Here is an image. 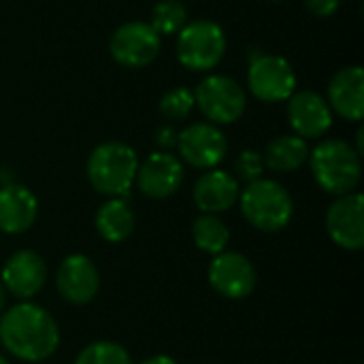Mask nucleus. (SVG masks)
Returning a JSON list of instances; mask_svg holds the SVG:
<instances>
[{
	"label": "nucleus",
	"mask_w": 364,
	"mask_h": 364,
	"mask_svg": "<svg viewBox=\"0 0 364 364\" xmlns=\"http://www.w3.org/2000/svg\"><path fill=\"white\" fill-rule=\"evenodd\" d=\"M154 141L162 147V149H173L177 145V130L173 126H160L154 134Z\"/></svg>",
	"instance_id": "obj_27"
},
{
	"label": "nucleus",
	"mask_w": 364,
	"mask_h": 364,
	"mask_svg": "<svg viewBox=\"0 0 364 364\" xmlns=\"http://www.w3.org/2000/svg\"><path fill=\"white\" fill-rule=\"evenodd\" d=\"M139 168L136 151L122 141L100 143L87 158V181L98 194L109 198H122L134 186Z\"/></svg>",
	"instance_id": "obj_3"
},
{
	"label": "nucleus",
	"mask_w": 364,
	"mask_h": 364,
	"mask_svg": "<svg viewBox=\"0 0 364 364\" xmlns=\"http://www.w3.org/2000/svg\"><path fill=\"white\" fill-rule=\"evenodd\" d=\"M207 277L211 288L228 301L247 299L258 284V273L252 260L241 252H228V250L213 258Z\"/></svg>",
	"instance_id": "obj_10"
},
{
	"label": "nucleus",
	"mask_w": 364,
	"mask_h": 364,
	"mask_svg": "<svg viewBox=\"0 0 364 364\" xmlns=\"http://www.w3.org/2000/svg\"><path fill=\"white\" fill-rule=\"evenodd\" d=\"M328 107L348 122L364 117V73L360 66H348L335 73L328 85Z\"/></svg>",
	"instance_id": "obj_17"
},
{
	"label": "nucleus",
	"mask_w": 364,
	"mask_h": 364,
	"mask_svg": "<svg viewBox=\"0 0 364 364\" xmlns=\"http://www.w3.org/2000/svg\"><path fill=\"white\" fill-rule=\"evenodd\" d=\"M309 164L316 183L333 196L356 192L363 177L360 154L341 139L322 141L314 151H309Z\"/></svg>",
	"instance_id": "obj_2"
},
{
	"label": "nucleus",
	"mask_w": 364,
	"mask_h": 364,
	"mask_svg": "<svg viewBox=\"0 0 364 364\" xmlns=\"http://www.w3.org/2000/svg\"><path fill=\"white\" fill-rule=\"evenodd\" d=\"M73 364H132V358L115 341H94L77 354Z\"/></svg>",
	"instance_id": "obj_23"
},
{
	"label": "nucleus",
	"mask_w": 364,
	"mask_h": 364,
	"mask_svg": "<svg viewBox=\"0 0 364 364\" xmlns=\"http://www.w3.org/2000/svg\"><path fill=\"white\" fill-rule=\"evenodd\" d=\"M262 160L273 173H292L309 160V145L296 134H282L267 145Z\"/></svg>",
	"instance_id": "obj_20"
},
{
	"label": "nucleus",
	"mask_w": 364,
	"mask_h": 364,
	"mask_svg": "<svg viewBox=\"0 0 364 364\" xmlns=\"http://www.w3.org/2000/svg\"><path fill=\"white\" fill-rule=\"evenodd\" d=\"M226 53V34L220 23L196 19L177 34V60L188 70L205 73L215 68Z\"/></svg>",
	"instance_id": "obj_5"
},
{
	"label": "nucleus",
	"mask_w": 364,
	"mask_h": 364,
	"mask_svg": "<svg viewBox=\"0 0 364 364\" xmlns=\"http://www.w3.org/2000/svg\"><path fill=\"white\" fill-rule=\"evenodd\" d=\"M341 0H305V6L316 17H331L337 13Z\"/></svg>",
	"instance_id": "obj_26"
},
{
	"label": "nucleus",
	"mask_w": 364,
	"mask_h": 364,
	"mask_svg": "<svg viewBox=\"0 0 364 364\" xmlns=\"http://www.w3.org/2000/svg\"><path fill=\"white\" fill-rule=\"evenodd\" d=\"M188 23V11L179 0H162L151 9L149 26L158 34H179V30Z\"/></svg>",
	"instance_id": "obj_22"
},
{
	"label": "nucleus",
	"mask_w": 364,
	"mask_h": 364,
	"mask_svg": "<svg viewBox=\"0 0 364 364\" xmlns=\"http://www.w3.org/2000/svg\"><path fill=\"white\" fill-rule=\"evenodd\" d=\"M0 282L17 301L34 299L47 282V264L34 250H17L2 267Z\"/></svg>",
	"instance_id": "obj_13"
},
{
	"label": "nucleus",
	"mask_w": 364,
	"mask_h": 364,
	"mask_svg": "<svg viewBox=\"0 0 364 364\" xmlns=\"http://www.w3.org/2000/svg\"><path fill=\"white\" fill-rule=\"evenodd\" d=\"M183 183V164L171 151H154L139 162L134 186L151 200L171 198Z\"/></svg>",
	"instance_id": "obj_11"
},
{
	"label": "nucleus",
	"mask_w": 364,
	"mask_h": 364,
	"mask_svg": "<svg viewBox=\"0 0 364 364\" xmlns=\"http://www.w3.org/2000/svg\"><path fill=\"white\" fill-rule=\"evenodd\" d=\"M288 122L296 136L320 139L333 126V111L318 92L303 90L288 98Z\"/></svg>",
	"instance_id": "obj_15"
},
{
	"label": "nucleus",
	"mask_w": 364,
	"mask_h": 364,
	"mask_svg": "<svg viewBox=\"0 0 364 364\" xmlns=\"http://www.w3.org/2000/svg\"><path fill=\"white\" fill-rule=\"evenodd\" d=\"M235 173L239 179L252 183L256 179L262 177L264 173V160H262V154H258L256 149H245L237 156L235 160Z\"/></svg>",
	"instance_id": "obj_25"
},
{
	"label": "nucleus",
	"mask_w": 364,
	"mask_h": 364,
	"mask_svg": "<svg viewBox=\"0 0 364 364\" xmlns=\"http://www.w3.org/2000/svg\"><path fill=\"white\" fill-rule=\"evenodd\" d=\"M94 226L107 243H122L134 232L136 220L124 198H107L96 211Z\"/></svg>",
	"instance_id": "obj_19"
},
{
	"label": "nucleus",
	"mask_w": 364,
	"mask_h": 364,
	"mask_svg": "<svg viewBox=\"0 0 364 364\" xmlns=\"http://www.w3.org/2000/svg\"><path fill=\"white\" fill-rule=\"evenodd\" d=\"M139 364H177V360L166 356V354H158V356H151V358H147V360H143V363Z\"/></svg>",
	"instance_id": "obj_28"
},
{
	"label": "nucleus",
	"mask_w": 364,
	"mask_h": 364,
	"mask_svg": "<svg viewBox=\"0 0 364 364\" xmlns=\"http://www.w3.org/2000/svg\"><path fill=\"white\" fill-rule=\"evenodd\" d=\"M194 102L200 113L209 119V124H235L243 117L247 107L245 90L226 75H209L205 77L196 92Z\"/></svg>",
	"instance_id": "obj_6"
},
{
	"label": "nucleus",
	"mask_w": 364,
	"mask_h": 364,
	"mask_svg": "<svg viewBox=\"0 0 364 364\" xmlns=\"http://www.w3.org/2000/svg\"><path fill=\"white\" fill-rule=\"evenodd\" d=\"M0 343L23 363H43L58 352L60 328L45 307L19 301L0 316Z\"/></svg>",
	"instance_id": "obj_1"
},
{
	"label": "nucleus",
	"mask_w": 364,
	"mask_h": 364,
	"mask_svg": "<svg viewBox=\"0 0 364 364\" xmlns=\"http://www.w3.org/2000/svg\"><path fill=\"white\" fill-rule=\"evenodd\" d=\"M175 147L179 149L181 160L190 166L211 171L224 162L228 154V139L215 124L198 122L177 132Z\"/></svg>",
	"instance_id": "obj_8"
},
{
	"label": "nucleus",
	"mask_w": 364,
	"mask_h": 364,
	"mask_svg": "<svg viewBox=\"0 0 364 364\" xmlns=\"http://www.w3.org/2000/svg\"><path fill=\"white\" fill-rule=\"evenodd\" d=\"M4 307H6V290H4V286L0 282V314L4 311Z\"/></svg>",
	"instance_id": "obj_29"
},
{
	"label": "nucleus",
	"mask_w": 364,
	"mask_h": 364,
	"mask_svg": "<svg viewBox=\"0 0 364 364\" xmlns=\"http://www.w3.org/2000/svg\"><path fill=\"white\" fill-rule=\"evenodd\" d=\"M239 194H241L239 179L218 168L203 173L196 179L194 190H192V198L198 211L211 213V215L224 213L230 207H235V203L239 200Z\"/></svg>",
	"instance_id": "obj_16"
},
{
	"label": "nucleus",
	"mask_w": 364,
	"mask_h": 364,
	"mask_svg": "<svg viewBox=\"0 0 364 364\" xmlns=\"http://www.w3.org/2000/svg\"><path fill=\"white\" fill-rule=\"evenodd\" d=\"M160 47V34L147 21L122 23L109 41V51L113 60L126 68L149 66L158 58Z\"/></svg>",
	"instance_id": "obj_9"
},
{
	"label": "nucleus",
	"mask_w": 364,
	"mask_h": 364,
	"mask_svg": "<svg viewBox=\"0 0 364 364\" xmlns=\"http://www.w3.org/2000/svg\"><path fill=\"white\" fill-rule=\"evenodd\" d=\"M55 288L70 305H87L100 290V273L85 254L66 256L55 273Z\"/></svg>",
	"instance_id": "obj_14"
},
{
	"label": "nucleus",
	"mask_w": 364,
	"mask_h": 364,
	"mask_svg": "<svg viewBox=\"0 0 364 364\" xmlns=\"http://www.w3.org/2000/svg\"><path fill=\"white\" fill-rule=\"evenodd\" d=\"M237 203L245 222L260 232H279L294 215V200L290 192L279 181L267 177L247 183Z\"/></svg>",
	"instance_id": "obj_4"
},
{
	"label": "nucleus",
	"mask_w": 364,
	"mask_h": 364,
	"mask_svg": "<svg viewBox=\"0 0 364 364\" xmlns=\"http://www.w3.org/2000/svg\"><path fill=\"white\" fill-rule=\"evenodd\" d=\"M194 92L188 87H173L160 98V113L171 122L186 119L194 109Z\"/></svg>",
	"instance_id": "obj_24"
},
{
	"label": "nucleus",
	"mask_w": 364,
	"mask_h": 364,
	"mask_svg": "<svg viewBox=\"0 0 364 364\" xmlns=\"http://www.w3.org/2000/svg\"><path fill=\"white\" fill-rule=\"evenodd\" d=\"M247 87L262 102H282L296 92V73L282 55L256 53L247 68Z\"/></svg>",
	"instance_id": "obj_7"
},
{
	"label": "nucleus",
	"mask_w": 364,
	"mask_h": 364,
	"mask_svg": "<svg viewBox=\"0 0 364 364\" xmlns=\"http://www.w3.org/2000/svg\"><path fill=\"white\" fill-rule=\"evenodd\" d=\"M38 215L36 196L19 183H4L0 188V232L23 235Z\"/></svg>",
	"instance_id": "obj_18"
},
{
	"label": "nucleus",
	"mask_w": 364,
	"mask_h": 364,
	"mask_svg": "<svg viewBox=\"0 0 364 364\" xmlns=\"http://www.w3.org/2000/svg\"><path fill=\"white\" fill-rule=\"evenodd\" d=\"M271 2H282V0H271Z\"/></svg>",
	"instance_id": "obj_31"
},
{
	"label": "nucleus",
	"mask_w": 364,
	"mask_h": 364,
	"mask_svg": "<svg viewBox=\"0 0 364 364\" xmlns=\"http://www.w3.org/2000/svg\"><path fill=\"white\" fill-rule=\"evenodd\" d=\"M0 364H9V363H6V358H4V356H0Z\"/></svg>",
	"instance_id": "obj_30"
},
{
	"label": "nucleus",
	"mask_w": 364,
	"mask_h": 364,
	"mask_svg": "<svg viewBox=\"0 0 364 364\" xmlns=\"http://www.w3.org/2000/svg\"><path fill=\"white\" fill-rule=\"evenodd\" d=\"M326 232L335 245L348 252H360L364 247V196L352 192L337 196L326 211Z\"/></svg>",
	"instance_id": "obj_12"
},
{
	"label": "nucleus",
	"mask_w": 364,
	"mask_h": 364,
	"mask_svg": "<svg viewBox=\"0 0 364 364\" xmlns=\"http://www.w3.org/2000/svg\"><path fill=\"white\" fill-rule=\"evenodd\" d=\"M192 239L200 252L218 256V254L226 252V247L230 243V230L220 215L200 213L192 222Z\"/></svg>",
	"instance_id": "obj_21"
}]
</instances>
